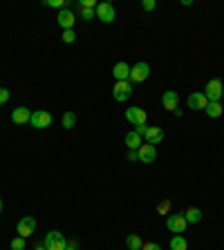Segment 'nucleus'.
I'll use <instances>...</instances> for the list:
<instances>
[{"instance_id": "1", "label": "nucleus", "mask_w": 224, "mask_h": 250, "mask_svg": "<svg viewBox=\"0 0 224 250\" xmlns=\"http://www.w3.org/2000/svg\"><path fill=\"white\" fill-rule=\"evenodd\" d=\"M204 96L208 99V103H220L224 96V85L220 78H213V81L207 83V88H204Z\"/></svg>"}, {"instance_id": "2", "label": "nucleus", "mask_w": 224, "mask_h": 250, "mask_svg": "<svg viewBox=\"0 0 224 250\" xmlns=\"http://www.w3.org/2000/svg\"><path fill=\"white\" fill-rule=\"evenodd\" d=\"M43 246L48 250H65V246H67V239L63 237V233H59V230H52V233L45 235V241H43Z\"/></svg>"}, {"instance_id": "3", "label": "nucleus", "mask_w": 224, "mask_h": 250, "mask_svg": "<svg viewBox=\"0 0 224 250\" xmlns=\"http://www.w3.org/2000/svg\"><path fill=\"white\" fill-rule=\"evenodd\" d=\"M130 94H132V83L130 81H117L114 83V88H112V96H114V101L126 103V101L130 99Z\"/></svg>"}, {"instance_id": "4", "label": "nucleus", "mask_w": 224, "mask_h": 250, "mask_svg": "<svg viewBox=\"0 0 224 250\" xmlns=\"http://www.w3.org/2000/svg\"><path fill=\"white\" fill-rule=\"evenodd\" d=\"M32 128L36 130H45L52 125V114L45 110H38V112H32V121H30Z\"/></svg>"}, {"instance_id": "5", "label": "nucleus", "mask_w": 224, "mask_h": 250, "mask_svg": "<svg viewBox=\"0 0 224 250\" xmlns=\"http://www.w3.org/2000/svg\"><path fill=\"white\" fill-rule=\"evenodd\" d=\"M95 14L101 23H114V18H117V12H114V7H112L110 2H99Z\"/></svg>"}, {"instance_id": "6", "label": "nucleus", "mask_w": 224, "mask_h": 250, "mask_svg": "<svg viewBox=\"0 0 224 250\" xmlns=\"http://www.w3.org/2000/svg\"><path fill=\"white\" fill-rule=\"evenodd\" d=\"M150 76V65L148 63H137L130 67V83H144Z\"/></svg>"}, {"instance_id": "7", "label": "nucleus", "mask_w": 224, "mask_h": 250, "mask_svg": "<svg viewBox=\"0 0 224 250\" xmlns=\"http://www.w3.org/2000/svg\"><path fill=\"white\" fill-rule=\"evenodd\" d=\"M16 233H18V237H23V239L32 237V235L36 233V219L34 217H23V219L18 221Z\"/></svg>"}, {"instance_id": "8", "label": "nucleus", "mask_w": 224, "mask_h": 250, "mask_svg": "<svg viewBox=\"0 0 224 250\" xmlns=\"http://www.w3.org/2000/svg\"><path fill=\"white\" fill-rule=\"evenodd\" d=\"M166 226H168V230L175 235H182L184 230H186V226H189V221L184 219V212L182 215H171L168 219H166Z\"/></svg>"}, {"instance_id": "9", "label": "nucleus", "mask_w": 224, "mask_h": 250, "mask_svg": "<svg viewBox=\"0 0 224 250\" xmlns=\"http://www.w3.org/2000/svg\"><path fill=\"white\" fill-rule=\"evenodd\" d=\"M126 118L137 128V125H146L148 114L142 110V107H128V110H126Z\"/></svg>"}, {"instance_id": "10", "label": "nucleus", "mask_w": 224, "mask_h": 250, "mask_svg": "<svg viewBox=\"0 0 224 250\" xmlns=\"http://www.w3.org/2000/svg\"><path fill=\"white\" fill-rule=\"evenodd\" d=\"M166 136V132L161 128H157V125H148L146 132H144V141L146 143H150V146H155V143H161Z\"/></svg>"}, {"instance_id": "11", "label": "nucleus", "mask_w": 224, "mask_h": 250, "mask_svg": "<svg viewBox=\"0 0 224 250\" xmlns=\"http://www.w3.org/2000/svg\"><path fill=\"white\" fill-rule=\"evenodd\" d=\"M186 103H189L191 110H207L208 99L204 96V92H193V94H189V99H186Z\"/></svg>"}, {"instance_id": "12", "label": "nucleus", "mask_w": 224, "mask_h": 250, "mask_svg": "<svg viewBox=\"0 0 224 250\" xmlns=\"http://www.w3.org/2000/svg\"><path fill=\"white\" fill-rule=\"evenodd\" d=\"M137 154H139V161L142 163H155V159H157V150H155V146H150V143H144V146L137 150Z\"/></svg>"}, {"instance_id": "13", "label": "nucleus", "mask_w": 224, "mask_h": 250, "mask_svg": "<svg viewBox=\"0 0 224 250\" xmlns=\"http://www.w3.org/2000/svg\"><path fill=\"white\" fill-rule=\"evenodd\" d=\"M74 23H77V14L70 12V9H63V12H59V27H63V31L72 29L74 27Z\"/></svg>"}, {"instance_id": "14", "label": "nucleus", "mask_w": 224, "mask_h": 250, "mask_svg": "<svg viewBox=\"0 0 224 250\" xmlns=\"http://www.w3.org/2000/svg\"><path fill=\"white\" fill-rule=\"evenodd\" d=\"M12 121L16 123V125H27V123L32 121V110L30 107H16V110L12 112Z\"/></svg>"}, {"instance_id": "15", "label": "nucleus", "mask_w": 224, "mask_h": 250, "mask_svg": "<svg viewBox=\"0 0 224 250\" xmlns=\"http://www.w3.org/2000/svg\"><path fill=\"white\" fill-rule=\"evenodd\" d=\"M161 105H164L166 110L175 112L177 105H179V94H177L175 89H168V92H164V96H161Z\"/></svg>"}, {"instance_id": "16", "label": "nucleus", "mask_w": 224, "mask_h": 250, "mask_svg": "<svg viewBox=\"0 0 224 250\" xmlns=\"http://www.w3.org/2000/svg\"><path fill=\"white\" fill-rule=\"evenodd\" d=\"M112 76L117 81H130V65L128 63H117L112 67Z\"/></svg>"}, {"instance_id": "17", "label": "nucleus", "mask_w": 224, "mask_h": 250, "mask_svg": "<svg viewBox=\"0 0 224 250\" xmlns=\"http://www.w3.org/2000/svg\"><path fill=\"white\" fill-rule=\"evenodd\" d=\"M142 141H144V136H142V134H137L135 130L126 134V146H128V150H139V147L144 146Z\"/></svg>"}, {"instance_id": "18", "label": "nucleus", "mask_w": 224, "mask_h": 250, "mask_svg": "<svg viewBox=\"0 0 224 250\" xmlns=\"http://www.w3.org/2000/svg\"><path fill=\"white\" fill-rule=\"evenodd\" d=\"M184 219L189 221V223H200L202 221V210L195 208V206H191V208H186V212H184Z\"/></svg>"}, {"instance_id": "19", "label": "nucleus", "mask_w": 224, "mask_h": 250, "mask_svg": "<svg viewBox=\"0 0 224 250\" xmlns=\"http://www.w3.org/2000/svg\"><path fill=\"white\" fill-rule=\"evenodd\" d=\"M168 246H171V250H189V241L184 239V235H175Z\"/></svg>"}, {"instance_id": "20", "label": "nucleus", "mask_w": 224, "mask_h": 250, "mask_svg": "<svg viewBox=\"0 0 224 250\" xmlns=\"http://www.w3.org/2000/svg\"><path fill=\"white\" fill-rule=\"evenodd\" d=\"M204 112H207V117H211V118H220L222 117V112H224V107H222V103H208Z\"/></svg>"}, {"instance_id": "21", "label": "nucleus", "mask_w": 224, "mask_h": 250, "mask_svg": "<svg viewBox=\"0 0 224 250\" xmlns=\"http://www.w3.org/2000/svg\"><path fill=\"white\" fill-rule=\"evenodd\" d=\"M126 246H128L130 250H142L144 241L139 235H128V237H126Z\"/></svg>"}, {"instance_id": "22", "label": "nucleus", "mask_w": 224, "mask_h": 250, "mask_svg": "<svg viewBox=\"0 0 224 250\" xmlns=\"http://www.w3.org/2000/svg\"><path fill=\"white\" fill-rule=\"evenodd\" d=\"M61 123H63L65 130H72L74 125H77V114H74V112H65V114H63V121H61Z\"/></svg>"}, {"instance_id": "23", "label": "nucleus", "mask_w": 224, "mask_h": 250, "mask_svg": "<svg viewBox=\"0 0 224 250\" xmlns=\"http://www.w3.org/2000/svg\"><path fill=\"white\" fill-rule=\"evenodd\" d=\"M45 5L52 7V9H59V12H63L65 5H67V0H45Z\"/></svg>"}, {"instance_id": "24", "label": "nucleus", "mask_w": 224, "mask_h": 250, "mask_svg": "<svg viewBox=\"0 0 224 250\" xmlns=\"http://www.w3.org/2000/svg\"><path fill=\"white\" fill-rule=\"evenodd\" d=\"M79 16H81L83 20H92V18H95L96 14H95V9H88V7H81V14H79Z\"/></svg>"}, {"instance_id": "25", "label": "nucleus", "mask_w": 224, "mask_h": 250, "mask_svg": "<svg viewBox=\"0 0 224 250\" xmlns=\"http://www.w3.org/2000/svg\"><path fill=\"white\" fill-rule=\"evenodd\" d=\"M157 212H160V215H168V212H171V201H161L160 206H157Z\"/></svg>"}, {"instance_id": "26", "label": "nucleus", "mask_w": 224, "mask_h": 250, "mask_svg": "<svg viewBox=\"0 0 224 250\" xmlns=\"http://www.w3.org/2000/svg\"><path fill=\"white\" fill-rule=\"evenodd\" d=\"M63 41L67 43V45H72V43L77 41V34H74V29H67V31H63Z\"/></svg>"}, {"instance_id": "27", "label": "nucleus", "mask_w": 224, "mask_h": 250, "mask_svg": "<svg viewBox=\"0 0 224 250\" xmlns=\"http://www.w3.org/2000/svg\"><path fill=\"white\" fill-rule=\"evenodd\" d=\"M12 250H25V239L23 237H16L12 241Z\"/></svg>"}, {"instance_id": "28", "label": "nucleus", "mask_w": 224, "mask_h": 250, "mask_svg": "<svg viewBox=\"0 0 224 250\" xmlns=\"http://www.w3.org/2000/svg\"><path fill=\"white\" fill-rule=\"evenodd\" d=\"M155 7H157V2H155V0H144V2H142L144 12H155Z\"/></svg>"}, {"instance_id": "29", "label": "nucleus", "mask_w": 224, "mask_h": 250, "mask_svg": "<svg viewBox=\"0 0 224 250\" xmlns=\"http://www.w3.org/2000/svg\"><path fill=\"white\" fill-rule=\"evenodd\" d=\"M142 250H161V246H160V244H155V241H144Z\"/></svg>"}, {"instance_id": "30", "label": "nucleus", "mask_w": 224, "mask_h": 250, "mask_svg": "<svg viewBox=\"0 0 224 250\" xmlns=\"http://www.w3.org/2000/svg\"><path fill=\"white\" fill-rule=\"evenodd\" d=\"M9 96H12V94H9V89L0 88V105H5L7 101H9Z\"/></svg>"}, {"instance_id": "31", "label": "nucleus", "mask_w": 224, "mask_h": 250, "mask_svg": "<svg viewBox=\"0 0 224 250\" xmlns=\"http://www.w3.org/2000/svg\"><path fill=\"white\" fill-rule=\"evenodd\" d=\"M128 161H139V154H137V150H128Z\"/></svg>"}, {"instance_id": "32", "label": "nucleus", "mask_w": 224, "mask_h": 250, "mask_svg": "<svg viewBox=\"0 0 224 250\" xmlns=\"http://www.w3.org/2000/svg\"><path fill=\"white\" fill-rule=\"evenodd\" d=\"M65 250H79V241H77V239H74V241H67Z\"/></svg>"}, {"instance_id": "33", "label": "nucleus", "mask_w": 224, "mask_h": 250, "mask_svg": "<svg viewBox=\"0 0 224 250\" xmlns=\"http://www.w3.org/2000/svg\"><path fill=\"white\" fill-rule=\"evenodd\" d=\"M34 250H48V248H45V246H41V244H38V246H36V248Z\"/></svg>"}, {"instance_id": "34", "label": "nucleus", "mask_w": 224, "mask_h": 250, "mask_svg": "<svg viewBox=\"0 0 224 250\" xmlns=\"http://www.w3.org/2000/svg\"><path fill=\"white\" fill-rule=\"evenodd\" d=\"M0 215H2V201H0Z\"/></svg>"}]
</instances>
